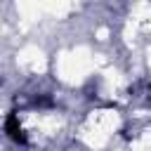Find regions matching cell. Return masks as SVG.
I'll return each mask as SVG.
<instances>
[{
    "instance_id": "obj_1",
    "label": "cell",
    "mask_w": 151,
    "mask_h": 151,
    "mask_svg": "<svg viewBox=\"0 0 151 151\" xmlns=\"http://www.w3.org/2000/svg\"><path fill=\"white\" fill-rule=\"evenodd\" d=\"M5 130H7V134H9L14 142L26 144V134H24V130L19 127V116H9L7 123H5Z\"/></svg>"
}]
</instances>
